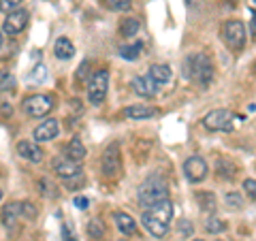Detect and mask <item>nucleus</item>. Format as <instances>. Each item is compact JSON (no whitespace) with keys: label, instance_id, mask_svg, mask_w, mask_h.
Returning a JSON list of instances; mask_svg holds the SVG:
<instances>
[{"label":"nucleus","instance_id":"1","mask_svg":"<svg viewBox=\"0 0 256 241\" xmlns=\"http://www.w3.org/2000/svg\"><path fill=\"white\" fill-rule=\"evenodd\" d=\"M173 218V205L169 198L158 200V203H152L146 207L143 212V226H146L154 237H164L169 232V222Z\"/></svg>","mask_w":256,"mask_h":241},{"label":"nucleus","instance_id":"2","mask_svg":"<svg viewBox=\"0 0 256 241\" xmlns=\"http://www.w3.org/2000/svg\"><path fill=\"white\" fill-rule=\"evenodd\" d=\"M184 75L194 82L201 88H210L212 79H214V66L212 60L205 54H192L184 60Z\"/></svg>","mask_w":256,"mask_h":241},{"label":"nucleus","instance_id":"3","mask_svg":"<svg viewBox=\"0 0 256 241\" xmlns=\"http://www.w3.org/2000/svg\"><path fill=\"white\" fill-rule=\"evenodd\" d=\"M164 198H169L166 180L160 173H152L139 188V203L143 207H148V205L158 203V200H164Z\"/></svg>","mask_w":256,"mask_h":241},{"label":"nucleus","instance_id":"4","mask_svg":"<svg viewBox=\"0 0 256 241\" xmlns=\"http://www.w3.org/2000/svg\"><path fill=\"white\" fill-rule=\"evenodd\" d=\"M233 111L228 109H216V111H210L203 120V126L207 130H233Z\"/></svg>","mask_w":256,"mask_h":241},{"label":"nucleus","instance_id":"5","mask_svg":"<svg viewBox=\"0 0 256 241\" xmlns=\"http://www.w3.org/2000/svg\"><path fill=\"white\" fill-rule=\"evenodd\" d=\"M107 88H109V73L107 70H98L92 75L90 82V90H88V98L92 105H100L107 96Z\"/></svg>","mask_w":256,"mask_h":241},{"label":"nucleus","instance_id":"6","mask_svg":"<svg viewBox=\"0 0 256 241\" xmlns=\"http://www.w3.org/2000/svg\"><path fill=\"white\" fill-rule=\"evenodd\" d=\"M24 109H26V114L32 118H43L54 109V102H52L50 96L34 94V96H28V98L24 100Z\"/></svg>","mask_w":256,"mask_h":241},{"label":"nucleus","instance_id":"7","mask_svg":"<svg viewBox=\"0 0 256 241\" xmlns=\"http://www.w3.org/2000/svg\"><path fill=\"white\" fill-rule=\"evenodd\" d=\"M224 41L230 50H242L246 43V28L239 20H230L224 24Z\"/></svg>","mask_w":256,"mask_h":241},{"label":"nucleus","instance_id":"8","mask_svg":"<svg viewBox=\"0 0 256 241\" xmlns=\"http://www.w3.org/2000/svg\"><path fill=\"white\" fill-rule=\"evenodd\" d=\"M184 173H186L188 182L196 184V182H203L207 178L210 168H207V162L201 156H190L186 162H184Z\"/></svg>","mask_w":256,"mask_h":241},{"label":"nucleus","instance_id":"9","mask_svg":"<svg viewBox=\"0 0 256 241\" xmlns=\"http://www.w3.org/2000/svg\"><path fill=\"white\" fill-rule=\"evenodd\" d=\"M52 166H54V171L64 180H70V178L82 175V162H75V160H70L66 156H56Z\"/></svg>","mask_w":256,"mask_h":241},{"label":"nucleus","instance_id":"10","mask_svg":"<svg viewBox=\"0 0 256 241\" xmlns=\"http://www.w3.org/2000/svg\"><path fill=\"white\" fill-rule=\"evenodd\" d=\"M28 24V11L24 9H18L13 13H6V20H4V32L6 34H18V32H22L24 28H26Z\"/></svg>","mask_w":256,"mask_h":241},{"label":"nucleus","instance_id":"11","mask_svg":"<svg viewBox=\"0 0 256 241\" xmlns=\"http://www.w3.org/2000/svg\"><path fill=\"white\" fill-rule=\"evenodd\" d=\"M120 171V152L118 146H111L105 150V156H102V173L111 178V175H118Z\"/></svg>","mask_w":256,"mask_h":241},{"label":"nucleus","instance_id":"12","mask_svg":"<svg viewBox=\"0 0 256 241\" xmlns=\"http://www.w3.org/2000/svg\"><path fill=\"white\" fill-rule=\"evenodd\" d=\"M60 132V124L58 120H45L34 128V139L36 141H52L56 139V134Z\"/></svg>","mask_w":256,"mask_h":241},{"label":"nucleus","instance_id":"13","mask_svg":"<svg viewBox=\"0 0 256 241\" xmlns=\"http://www.w3.org/2000/svg\"><path fill=\"white\" fill-rule=\"evenodd\" d=\"M18 154L28 160V162H41L43 160V150L36 146L34 141H20L18 143Z\"/></svg>","mask_w":256,"mask_h":241},{"label":"nucleus","instance_id":"14","mask_svg":"<svg viewBox=\"0 0 256 241\" xmlns=\"http://www.w3.org/2000/svg\"><path fill=\"white\" fill-rule=\"evenodd\" d=\"M132 88H134V92H137L139 96H146V98H152V96H156V92H158L156 84L152 82L150 77H134L132 79Z\"/></svg>","mask_w":256,"mask_h":241},{"label":"nucleus","instance_id":"15","mask_svg":"<svg viewBox=\"0 0 256 241\" xmlns=\"http://www.w3.org/2000/svg\"><path fill=\"white\" fill-rule=\"evenodd\" d=\"M150 79L154 82L156 86L160 84H166L171 79V68L169 64H154V66L150 68Z\"/></svg>","mask_w":256,"mask_h":241},{"label":"nucleus","instance_id":"16","mask_svg":"<svg viewBox=\"0 0 256 241\" xmlns=\"http://www.w3.org/2000/svg\"><path fill=\"white\" fill-rule=\"evenodd\" d=\"M116 224H118V228L124 232V235H134V230H137V224H134L132 220V216H128L124 212H116Z\"/></svg>","mask_w":256,"mask_h":241},{"label":"nucleus","instance_id":"17","mask_svg":"<svg viewBox=\"0 0 256 241\" xmlns=\"http://www.w3.org/2000/svg\"><path fill=\"white\" fill-rule=\"evenodd\" d=\"M56 56H58V60H70L75 56V47H73V43L68 41V38H64V36H60L58 41H56Z\"/></svg>","mask_w":256,"mask_h":241},{"label":"nucleus","instance_id":"18","mask_svg":"<svg viewBox=\"0 0 256 241\" xmlns=\"http://www.w3.org/2000/svg\"><path fill=\"white\" fill-rule=\"evenodd\" d=\"M66 158H70V160H75V162H82V160L86 158V148H84V143H82V139H70V143L66 146V154H64Z\"/></svg>","mask_w":256,"mask_h":241},{"label":"nucleus","instance_id":"19","mask_svg":"<svg viewBox=\"0 0 256 241\" xmlns=\"http://www.w3.org/2000/svg\"><path fill=\"white\" fill-rule=\"evenodd\" d=\"M124 116L130 118V120H146V118H154L156 116V109L146 107V105H132V107H128L124 111Z\"/></svg>","mask_w":256,"mask_h":241},{"label":"nucleus","instance_id":"20","mask_svg":"<svg viewBox=\"0 0 256 241\" xmlns=\"http://www.w3.org/2000/svg\"><path fill=\"white\" fill-rule=\"evenodd\" d=\"M20 214H22L20 203H9V205H6V207H4V212H2V222H4V226H6V228L13 226Z\"/></svg>","mask_w":256,"mask_h":241},{"label":"nucleus","instance_id":"21","mask_svg":"<svg viewBox=\"0 0 256 241\" xmlns=\"http://www.w3.org/2000/svg\"><path fill=\"white\" fill-rule=\"evenodd\" d=\"M141 50H143L141 43H132V45H122V47H120V54H122L124 60H130V62H132V60L139 58Z\"/></svg>","mask_w":256,"mask_h":241},{"label":"nucleus","instance_id":"22","mask_svg":"<svg viewBox=\"0 0 256 241\" xmlns=\"http://www.w3.org/2000/svg\"><path fill=\"white\" fill-rule=\"evenodd\" d=\"M196 200L201 203V207H203L205 212H214L216 210V196H214V192H198Z\"/></svg>","mask_w":256,"mask_h":241},{"label":"nucleus","instance_id":"23","mask_svg":"<svg viewBox=\"0 0 256 241\" xmlns=\"http://www.w3.org/2000/svg\"><path fill=\"white\" fill-rule=\"evenodd\" d=\"M137 30H139V22L132 20V18L124 20L122 26H120V32H122V36H134V34H137Z\"/></svg>","mask_w":256,"mask_h":241},{"label":"nucleus","instance_id":"24","mask_svg":"<svg viewBox=\"0 0 256 241\" xmlns=\"http://www.w3.org/2000/svg\"><path fill=\"white\" fill-rule=\"evenodd\" d=\"M102 2L111 11H128L132 6V0H102Z\"/></svg>","mask_w":256,"mask_h":241},{"label":"nucleus","instance_id":"25","mask_svg":"<svg viewBox=\"0 0 256 241\" xmlns=\"http://www.w3.org/2000/svg\"><path fill=\"white\" fill-rule=\"evenodd\" d=\"M88 232H90L92 237L100 239L102 235H105V226H102L100 220H90V222H88Z\"/></svg>","mask_w":256,"mask_h":241},{"label":"nucleus","instance_id":"26","mask_svg":"<svg viewBox=\"0 0 256 241\" xmlns=\"http://www.w3.org/2000/svg\"><path fill=\"white\" fill-rule=\"evenodd\" d=\"M24 0H0V11L2 13H13L22 6Z\"/></svg>","mask_w":256,"mask_h":241},{"label":"nucleus","instance_id":"27","mask_svg":"<svg viewBox=\"0 0 256 241\" xmlns=\"http://www.w3.org/2000/svg\"><path fill=\"white\" fill-rule=\"evenodd\" d=\"M224 228H226V222L220 220V218H210L207 220V230L210 232H222Z\"/></svg>","mask_w":256,"mask_h":241},{"label":"nucleus","instance_id":"28","mask_svg":"<svg viewBox=\"0 0 256 241\" xmlns=\"http://www.w3.org/2000/svg\"><path fill=\"white\" fill-rule=\"evenodd\" d=\"M15 84V79L9 75V73H4V70H0V90H9V88Z\"/></svg>","mask_w":256,"mask_h":241},{"label":"nucleus","instance_id":"29","mask_svg":"<svg viewBox=\"0 0 256 241\" xmlns=\"http://www.w3.org/2000/svg\"><path fill=\"white\" fill-rule=\"evenodd\" d=\"M226 205L228 207H233V210H239V207L244 205V200L239 194H235V192H230V194H226Z\"/></svg>","mask_w":256,"mask_h":241},{"label":"nucleus","instance_id":"30","mask_svg":"<svg viewBox=\"0 0 256 241\" xmlns=\"http://www.w3.org/2000/svg\"><path fill=\"white\" fill-rule=\"evenodd\" d=\"M244 188L248 192V196H250V200H254L256 198V182L254 180H246L244 182Z\"/></svg>","mask_w":256,"mask_h":241},{"label":"nucleus","instance_id":"31","mask_svg":"<svg viewBox=\"0 0 256 241\" xmlns=\"http://www.w3.org/2000/svg\"><path fill=\"white\" fill-rule=\"evenodd\" d=\"M20 210H22L24 216L28 214V218H34V216H36V210H34V205H32V203H20Z\"/></svg>","mask_w":256,"mask_h":241},{"label":"nucleus","instance_id":"32","mask_svg":"<svg viewBox=\"0 0 256 241\" xmlns=\"http://www.w3.org/2000/svg\"><path fill=\"white\" fill-rule=\"evenodd\" d=\"M45 70H47L45 66H36L34 73H32V79H34V82H45V77H47Z\"/></svg>","mask_w":256,"mask_h":241},{"label":"nucleus","instance_id":"33","mask_svg":"<svg viewBox=\"0 0 256 241\" xmlns=\"http://www.w3.org/2000/svg\"><path fill=\"white\" fill-rule=\"evenodd\" d=\"M62 235H64V241H77V237L73 235V228H70V224H64L62 226Z\"/></svg>","mask_w":256,"mask_h":241},{"label":"nucleus","instance_id":"34","mask_svg":"<svg viewBox=\"0 0 256 241\" xmlns=\"http://www.w3.org/2000/svg\"><path fill=\"white\" fill-rule=\"evenodd\" d=\"M88 68H90V62H84L82 66H79V73H77V82H84L86 75H88Z\"/></svg>","mask_w":256,"mask_h":241},{"label":"nucleus","instance_id":"35","mask_svg":"<svg viewBox=\"0 0 256 241\" xmlns=\"http://www.w3.org/2000/svg\"><path fill=\"white\" fill-rule=\"evenodd\" d=\"M88 205H90V200H88L86 196H75V207H79V210H88Z\"/></svg>","mask_w":256,"mask_h":241},{"label":"nucleus","instance_id":"36","mask_svg":"<svg viewBox=\"0 0 256 241\" xmlns=\"http://www.w3.org/2000/svg\"><path fill=\"white\" fill-rule=\"evenodd\" d=\"M180 228H182L184 235H190V232H192V226H190L188 220H182V222H180Z\"/></svg>","mask_w":256,"mask_h":241},{"label":"nucleus","instance_id":"37","mask_svg":"<svg viewBox=\"0 0 256 241\" xmlns=\"http://www.w3.org/2000/svg\"><path fill=\"white\" fill-rule=\"evenodd\" d=\"M0 111H2L4 116H11V114H13V107H11V105L6 107V102H0Z\"/></svg>","mask_w":256,"mask_h":241},{"label":"nucleus","instance_id":"38","mask_svg":"<svg viewBox=\"0 0 256 241\" xmlns=\"http://www.w3.org/2000/svg\"><path fill=\"white\" fill-rule=\"evenodd\" d=\"M198 2H203V0H186V4L192 6V4H198Z\"/></svg>","mask_w":256,"mask_h":241},{"label":"nucleus","instance_id":"39","mask_svg":"<svg viewBox=\"0 0 256 241\" xmlns=\"http://www.w3.org/2000/svg\"><path fill=\"white\" fill-rule=\"evenodd\" d=\"M0 198H2V190H0Z\"/></svg>","mask_w":256,"mask_h":241},{"label":"nucleus","instance_id":"40","mask_svg":"<svg viewBox=\"0 0 256 241\" xmlns=\"http://www.w3.org/2000/svg\"><path fill=\"white\" fill-rule=\"evenodd\" d=\"M0 45H2V36H0Z\"/></svg>","mask_w":256,"mask_h":241},{"label":"nucleus","instance_id":"41","mask_svg":"<svg viewBox=\"0 0 256 241\" xmlns=\"http://www.w3.org/2000/svg\"><path fill=\"white\" fill-rule=\"evenodd\" d=\"M194 241H203V239H194Z\"/></svg>","mask_w":256,"mask_h":241}]
</instances>
